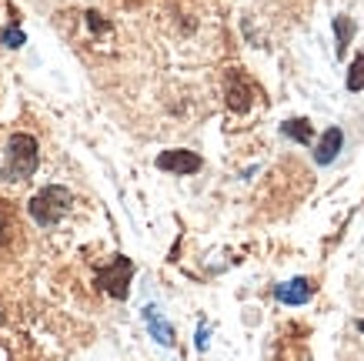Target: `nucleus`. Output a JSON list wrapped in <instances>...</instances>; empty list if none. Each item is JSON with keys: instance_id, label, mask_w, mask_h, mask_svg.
<instances>
[{"instance_id": "1", "label": "nucleus", "mask_w": 364, "mask_h": 361, "mask_svg": "<svg viewBox=\"0 0 364 361\" xmlns=\"http://www.w3.org/2000/svg\"><path fill=\"white\" fill-rule=\"evenodd\" d=\"M70 204H74V194H70L67 187L47 184V187H41V191L31 197L27 211H31V218L37 221L41 228H54V224H60V221L67 218Z\"/></svg>"}, {"instance_id": "2", "label": "nucleus", "mask_w": 364, "mask_h": 361, "mask_svg": "<svg viewBox=\"0 0 364 361\" xmlns=\"http://www.w3.org/2000/svg\"><path fill=\"white\" fill-rule=\"evenodd\" d=\"M37 164H41L37 137H31V134H14L11 141H7L4 177H7V181H27V177H33Z\"/></svg>"}, {"instance_id": "3", "label": "nucleus", "mask_w": 364, "mask_h": 361, "mask_svg": "<svg viewBox=\"0 0 364 361\" xmlns=\"http://www.w3.org/2000/svg\"><path fill=\"white\" fill-rule=\"evenodd\" d=\"M131 278H134V261L124 258V254H117L107 268H97V274H94L97 288L104 295H111L114 301H127V295H131Z\"/></svg>"}, {"instance_id": "4", "label": "nucleus", "mask_w": 364, "mask_h": 361, "mask_svg": "<svg viewBox=\"0 0 364 361\" xmlns=\"http://www.w3.org/2000/svg\"><path fill=\"white\" fill-rule=\"evenodd\" d=\"M161 171H171V174H194L200 171V157L194 151H184V147H174V151H164L157 154L154 161Z\"/></svg>"}, {"instance_id": "5", "label": "nucleus", "mask_w": 364, "mask_h": 361, "mask_svg": "<svg viewBox=\"0 0 364 361\" xmlns=\"http://www.w3.org/2000/svg\"><path fill=\"white\" fill-rule=\"evenodd\" d=\"M274 298L281 305H308L314 298V281L311 278H291V281L274 288Z\"/></svg>"}, {"instance_id": "6", "label": "nucleus", "mask_w": 364, "mask_h": 361, "mask_svg": "<svg viewBox=\"0 0 364 361\" xmlns=\"http://www.w3.org/2000/svg\"><path fill=\"white\" fill-rule=\"evenodd\" d=\"M341 147H344V131L341 127H328L318 137V144H314V164H321V167L334 164V157L341 154Z\"/></svg>"}, {"instance_id": "7", "label": "nucleus", "mask_w": 364, "mask_h": 361, "mask_svg": "<svg viewBox=\"0 0 364 361\" xmlns=\"http://www.w3.org/2000/svg\"><path fill=\"white\" fill-rule=\"evenodd\" d=\"M228 108L234 114H247L251 110V88H247V80H244L241 70H231L228 74Z\"/></svg>"}, {"instance_id": "8", "label": "nucleus", "mask_w": 364, "mask_h": 361, "mask_svg": "<svg viewBox=\"0 0 364 361\" xmlns=\"http://www.w3.org/2000/svg\"><path fill=\"white\" fill-rule=\"evenodd\" d=\"M144 325H147V331H151V338H154L157 345H164V348L174 345V328H171V321H167L154 305L144 308Z\"/></svg>"}, {"instance_id": "9", "label": "nucleus", "mask_w": 364, "mask_h": 361, "mask_svg": "<svg viewBox=\"0 0 364 361\" xmlns=\"http://www.w3.org/2000/svg\"><path fill=\"white\" fill-rule=\"evenodd\" d=\"M281 134L284 137H291V141H298V144H314V127H311V120L308 117H291L281 124Z\"/></svg>"}, {"instance_id": "10", "label": "nucleus", "mask_w": 364, "mask_h": 361, "mask_svg": "<svg viewBox=\"0 0 364 361\" xmlns=\"http://www.w3.org/2000/svg\"><path fill=\"white\" fill-rule=\"evenodd\" d=\"M354 31H358V23H354L348 14H338V17H334V33H338V57L348 54V44H351Z\"/></svg>"}, {"instance_id": "11", "label": "nucleus", "mask_w": 364, "mask_h": 361, "mask_svg": "<svg viewBox=\"0 0 364 361\" xmlns=\"http://www.w3.org/2000/svg\"><path fill=\"white\" fill-rule=\"evenodd\" d=\"M348 90H351V94L364 90V54H358L351 61V70H348Z\"/></svg>"}, {"instance_id": "12", "label": "nucleus", "mask_w": 364, "mask_h": 361, "mask_svg": "<svg viewBox=\"0 0 364 361\" xmlns=\"http://www.w3.org/2000/svg\"><path fill=\"white\" fill-rule=\"evenodd\" d=\"M0 41L7 47H21L23 44V31L21 27H7V31H0Z\"/></svg>"}, {"instance_id": "13", "label": "nucleus", "mask_w": 364, "mask_h": 361, "mask_svg": "<svg viewBox=\"0 0 364 361\" xmlns=\"http://www.w3.org/2000/svg\"><path fill=\"white\" fill-rule=\"evenodd\" d=\"M204 348H208V328L198 331V351H204Z\"/></svg>"}, {"instance_id": "14", "label": "nucleus", "mask_w": 364, "mask_h": 361, "mask_svg": "<svg viewBox=\"0 0 364 361\" xmlns=\"http://www.w3.org/2000/svg\"><path fill=\"white\" fill-rule=\"evenodd\" d=\"M358 331H364V318H358Z\"/></svg>"}]
</instances>
